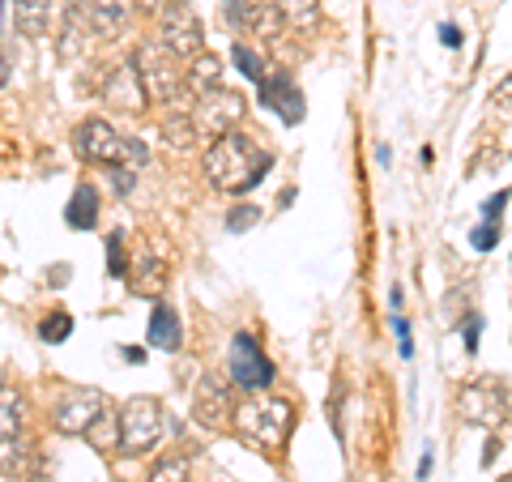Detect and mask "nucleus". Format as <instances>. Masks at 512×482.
Segmentation results:
<instances>
[{
    "mask_svg": "<svg viewBox=\"0 0 512 482\" xmlns=\"http://www.w3.org/2000/svg\"><path fill=\"white\" fill-rule=\"evenodd\" d=\"M64 35H60V56L64 60H73V56H82L86 52V43L94 35V18H90V5L86 0H69L64 5Z\"/></svg>",
    "mask_w": 512,
    "mask_h": 482,
    "instance_id": "4468645a",
    "label": "nucleus"
},
{
    "mask_svg": "<svg viewBox=\"0 0 512 482\" xmlns=\"http://www.w3.org/2000/svg\"><path fill=\"white\" fill-rule=\"evenodd\" d=\"M73 146L86 163H99V167H128V163H146V146L137 137H124L116 133L107 120H82L73 128Z\"/></svg>",
    "mask_w": 512,
    "mask_h": 482,
    "instance_id": "7ed1b4c3",
    "label": "nucleus"
},
{
    "mask_svg": "<svg viewBox=\"0 0 512 482\" xmlns=\"http://www.w3.org/2000/svg\"><path fill=\"white\" fill-rule=\"evenodd\" d=\"M163 401L158 397H133L120 406V423H116V448L124 457H141L163 440Z\"/></svg>",
    "mask_w": 512,
    "mask_h": 482,
    "instance_id": "39448f33",
    "label": "nucleus"
},
{
    "mask_svg": "<svg viewBox=\"0 0 512 482\" xmlns=\"http://www.w3.org/2000/svg\"><path fill=\"white\" fill-rule=\"evenodd\" d=\"M457 410H461V419L474 423V427H495L504 419V393L495 389V384H466L457 397Z\"/></svg>",
    "mask_w": 512,
    "mask_h": 482,
    "instance_id": "f8f14e48",
    "label": "nucleus"
},
{
    "mask_svg": "<svg viewBox=\"0 0 512 482\" xmlns=\"http://www.w3.org/2000/svg\"><path fill=\"white\" fill-rule=\"evenodd\" d=\"M431 465H436V457H431V448H427V453H423V461H419V478H423V482L431 478Z\"/></svg>",
    "mask_w": 512,
    "mask_h": 482,
    "instance_id": "f704fd0d",
    "label": "nucleus"
},
{
    "mask_svg": "<svg viewBox=\"0 0 512 482\" xmlns=\"http://www.w3.org/2000/svg\"><path fill=\"white\" fill-rule=\"evenodd\" d=\"M188 90L197 94V99H201V94H214V90H222V60L201 52V56H197V64H192V69H188Z\"/></svg>",
    "mask_w": 512,
    "mask_h": 482,
    "instance_id": "6ab92c4d",
    "label": "nucleus"
},
{
    "mask_svg": "<svg viewBox=\"0 0 512 482\" xmlns=\"http://www.w3.org/2000/svg\"><path fill=\"white\" fill-rule=\"evenodd\" d=\"M103 99H107L111 107L133 111V116H137V111H146L150 94H146V86H141V73H137V64H133V60H124V64H116V69L107 73Z\"/></svg>",
    "mask_w": 512,
    "mask_h": 482,
    "instance_id": "ddd939ff",
    "label": "nucleus"
},
{
    "mask_svg": "<svg viewBox=\"0 0 512 482\" xmlns=\"http://www.w3.org/2000/svg\"><path fill=\"white\" fill-rule=\"evenodd\" d=\"M491 103H495V107H500V111H508V116H512V73L504 77V82H500V86H495V94H491Z\"/></svg>",
    "mask_w": 512,
    "mask_h": 482,
    "instance_id": "c756f323",
    "label": "nucleus"
},
{
    "mask_svg": "<svg viewBox=\"0 0 512 482\" xmlns=\"http://www.w3.org/2000/svg\"><path fill=\"white\" fill-rule=\"evenodd\" d=\"M231 64L248 77V82H265V77H269L265 56H261V52H252L248 43H235V47H231Z\"/></svg>",
    "mask_w": 512,
    "mask_h": 482,
    "instance_id": "412c9836",
    "label": "nucleus"
},
{
    "mask_svg": "<svg viewBox=\"0 0 512 482\" xmlns=\"http://www.w3.org/2000/svg\"><path fill=\"white\" fill-rule=\"evenodd\" d=\"M192 419L210 431L235 427V406H231V393H227V380L222 376H201L197 393H192Z\"/></svg>",
    "mask_w": 512,
    "mask_h": 482,
    "instance_id": "1a4fd4ad",
    "label": "nucleus"
},
{
    "mask_svg": "<svg viewBox=\"0 0 512 482\" xmlns=\"http://www.w3.org/2000/svg\"><path fill=\"white\" fill-rule=\"evenodd\" d=\"M150 482H188V461H184V457L158 461V465H154V474H150Z\"/></svg>",
    "mask_w": 512,
    "mask_h": 482,
    "instance_id": "a878e982",
    "label": "nucleus"
},
{
    "mask_svg": "<svg viewBox=\"0 0 512 482\" xmlns=\"http://www.w3.org/2000/svg\"><path fill=\"white\" fill-rule=\"evenodd\" d=\"M256 99L261 107H269L282 124H299L308 116V103H303V90L291 82V73H269L265 82H256Z\"/></svg>",
    "mask_w": 512,
    "mask_h": 482,
    "instance_id": "9d476101",
    "label": "nucleus"
},
{
    "mask_svg": "<svg viewBox=\"0 0 512 482\" xmlns=\"http://www.w3.org/2000/svg\"><path fill=\"white\" fill-rule=\"evenodd\" d=\"M133 64H137L141 86H146V94L154 103H175L188 90V73L180 69V56H175L163 39L141 43L133 52Z\"/></svg>",
    "mask_w": 512,
    "mask_h": 482,
    "instance_id": "20e7f679",
    "label": "nucleus"
},
{
    "mask_svg": "<svg viewBox=\"0 0 512 482\" xmlns=\"http://www.w3.org/2000/svg\"><path fill=\"white\" fill-rule=\"evenodd\" d=\"M440 43H444V47H461V30H457L453 22H444V26H440Z\"/></svg>",
    "mask_w": 512,
    "mask_h": 482,
    "instance_id": "473e14b6",
    "label": "nucleus"
},
{
    "mask_svg": "<svg viewBox=\"0 0 512 482\" xmlns=\"http://www.w3.org/2000/svg\"><path fill=\"white\" fill-rule=\"evenodd\" d=\"M393 333H397V346H402V355L410 359V355H414V337H410V320H406L402 312L393 316Z\"/></svg>",
    "mask_w": 512,
    "mask_h": 482,
    "instance_id": "c85d7f7f",
    "label": "nucleus"
},
{
    "mask_svg": "<svg viewBox=\"0 0 512 482\" xmlns=\"http://www.w3.org/2000/svg\"><path fill=\"white\" fill-rule=\"evenodd\" d=\"M107 419V397L99 389H69L52 406V427L60 436H86Z\"/></svg>",
    "mask_w": 512,
    "mask_h": 482,
    "instance_id": "423d86ee",
    "label": "nucleus"
},
{
    "mask_svg": "<svg viewBox=\"0 0 512 482\" xmlns=\"http://www.w3.org/2000/svg\"><path fill=\"white\" fill-rule=\"evenodd\" d=\"M269 167H274V154L261 150L252 137L239 133V128L214 137V146L205 150V180L222 192H235V197L261 184Z\"/></svg>",
    "mask_w": 512,
    "mask_h": 482,
    "instance_id": "f257e3e1",
    "label": "nucleus"
},
{
    "mask_svg": "<svg viewBox=\"0 0 512 482\" xmlns=\"http://www.w3.org/2000/svg\"><path fill=\"white\" fill-rule=\"evenodd\" d=\"M107 273L111 278H128V256H124V235L120 231L107 235Z\"/></svg>",
    "mask_w": 512,
    "mask_h": 482,
    "instance_id": "393cba45",
    "label": "nucleus"
},
{
    "mask_svg": "<svg viewBox=\"0 0 512 482\" xmlns=\"http://www.w3.org/2000/svg\"><path fill=\"white\" fill-rule=\"evenodd\" d=\"M137 273H146V278H137V282H133V291H137V295L163 291V265H158L150 252H141V256H137Z\"/></svg>",
    "mask_w": 512,
    "mask_h": 482,
    "instance_id": "4be33fe9",
    "label": "nucleus"
},
{
    "mask_svg": "<svg viewBox=\"0 0 512 482\" xmlns=\"http://www.w3.org/2000/svg\"><path fill=\"white\" fill-rule=\"evenodd\" d=\"M133 0H90V18H94V39H116L128 26Z\"/></svg>",
    "mask_w": 512,
    "mask_h": 482,
    "instance_id": "dca6fc26",
    "label": "nucleus"
},
{
    "mask_svg": "<svg viewBox=\"0 0 512 482\" xmlns=\"http://www.w3.org/2000/svg\"><path fill=\"white\" fill-rule=\"evenodd\" d=\"M111 184H116V192H128V188H133V171H128V167H116Z\"/></svg>",
    "mask_w": 512,
    "mask_h": 482,
    "instance_id": "72a5a7b5",
    "label": "nucleus"
},
{
    "mask_svg": "<svg viewBox=\"0 0 512 482\" xmlns=\"http://www.w3.org/2000/svg\"><path fill=\"white\" fill-rule=\"evenodd\" d=\"M39 337H43L47 346H60V342H69V337H73V316H69V312H52V316H43Z\"/></svg>",
    "mask_w": 512,
    "mask_h": 482,
    "instance_id": "5701e85b",
    "label": "nucleus"
},
{
    "mask_svg": "<svg viewBox=\"0 0 512 482\" xmlns=\"http://www.w3.org/2000/svg\"><path fill=\"white\" fill-rule=\"evenodd\" d=\"M504 201H508V192H495V197H487V201H483V222H500Z\"/></svg>",
    "mask_w": 512,
    "mask_h": 482,
    "instance_id": "2f4dec72",
    "label": "nucleus"
},
{
    "mask_svg": "<svg viewBox=\"0 0 512 482\" xmlns=\"http://www.w3.org/2000/svg\"><path fill=\"white\" fill-rule=\"evenodd\" d=\"M158 39H163L180 60L201 56L205 35H201V18L192 13L188 0H167V5L158 9Z\"/></svg>",
    "mask_w": 512,
    "mask_h": 482,
    "instance_id": "6e6552de",
    "label": "nucleus"
},
{
    "mask_svg": "<svg viewBox=\"0 0 512 482\" xmlns=\"http://www.w3.org/2000/svg\"><path fill=\"white\" fill-rule=\"evenodd\" d=\"M64 222H69L73 231H94V222H99V188L77 184L69 205H64Z\"/></svg>",
    "mask_w": 512,
    "mask_h": 482,
    "instance_id": "f3484780",
    "label": "nucleus"
},
{
    "mask_svg": "<svg viewBox=\"0 0 512 482\" xmlns=\"http://www.w3.org/2000/svg\"><path fill=\"white\" fill-rule=\"evenodd\" d=\"M141 5H146V9H163L167 0H141Z\"/></svg>",
    "mask_w": 512,
    "mask_h": 482,
    "instance_id": "c9c22d12",
    "label": "nucleus"
},
{
    "mask_svg": "<svg viewBox=\"0 0 512 482\" xmlns=\"http://www.w3.org/2000/svg\"><path fill=\"white\" fill-rule=\"evenodd\" d=\"M18 427H22V397L5 384V453L13 448V440H18Z\"/></svg>",
    "mask_w": 512,
    "mask_h": 482,
    "instance_id": "b1692460",
    "label": "nucleus"
},
{
    "mask_svg": "<svg viewBox=\"0 0 512 482\" xmlns=\"http://www.w3.org/2000/svg\"><path fill=\"white\" fill-rule=\"evenodd\" d=\"M227 372H231V380H235L244 393H265L269 384H274V376H278V372H274V363H269V355L261 350V342H256L252 333L231 337Z\"/></svg>",
    "mask_w": 512,
    "mask_h": 482,
    "instance_id": "0eeeda50",
    "label": "nucleus"
},
{
    "mask_svg": "<svg viewBox=\"0 0 512 482\" xmlns=\"http://www.w3.org/2000/svg\"><path fill=\"white\" fill-rule=\"evenodd\" d=\"M295 427V406L286 397H252L244 406H235V431L248 448H265L278 453Z\"/></svg>",
    "mask_w": 512,
    "mask_h": 482,
    "instance_id": "f03ea898",
    "label": "nucleus"
},
{
    "mask_svg": "<svg viewBox=\"0 0 512 482\" xmlns=\"http://www.w3.org/2000/svg\"><path fill=\"white\" fill-rule=\"evenodd\" d=\"M252 222H261V210H256V205H235L227 214V231H248Z\"/></svg>",
    "mask_w": 512,
    "mask_h": 482,
    "instance_id": "cd10ccee",
    "label": "nucleus"
},
{
    "mask_svg": "<svg viewBox=\"0 0 512 482\" xmlns=\"http://www.w3.org/2000/svg\"><path fill=\"white\" fill-rule=\"evenodd\" d=\"M478 333H483V316L470 312V316H466V350H470V355L478 350Z\"/></svg>",
    "mask_w": 512,
    "mask_h": 482,
    "instance_id": "7c9ffc66",
    "label": "nucleus"
},
{
    "mask_svg": "<svg viewBox=\"0 0 512 482\" xmlns=\"http://www.w3.org/2000/svg\"><path fill=\"white\" fill-rule=\"evenodd\" d=\"M146 342L150 350H180L184 342V329H180V316H175L167 303H154V312H150V329H146Z\"/></svg>",
    "mask_w": 512,
    "mask_h": 482,
    "instance_id": "2eb2a0df",
    "label": "nucleus"
},
{
    "mask_svg": "<svg viewBox=\"0 0 512 482\" xmlns=\"http://www.w3.org/2000/svg\"><path fill=\"white\" fill-rule=\"evenodd\" d=\"M244 120V99L235 90H214V94H201L197 103V124L205 128L210 137H222Z\"/></svg>",
    "mask_w": 512,
    "mask_h": 482,
    "instance_id": "9b49d317",
    "label": "nucleus"
},
{
    "mask_svg": "<svg viewBox=\"0 0 512 482\" xmlns=\"http://www.w3.org/2000/svg\"><path fill=\"white\" fill-rule=\"evenodd\" d=\"M470 244L478 252H491L495 244H500V222H478V227L470 231Z\"/></svg>",
    "mask_w": 512,
    "mask_h": 482,
    "instance_id": "bb28decb",
    "label": "nucleus"
},
{
    "mask_svg": "<svg viewBox=\"0 0 512 482\" xmlns=\"http://www.w3.org/2000/svg\"><path fill=\"white\" fill-rule=\"evenodd\" d=\"M163 137L175 150H192L197 146V120L188 111H171V116H163Z\"/></svg>",
    "mask_w": 512,
    "mask_h": 482,
    "instance_id": "aec40b11",
    "label": "nucleus"
},
{
    "mask_svg": "<svg viewBox=\"0 0 512 482\" xmlns=\"http://www.w3.org/2000/svg\"><path fill=\"white\" fill-rule=\"evenodd\" d=\"M9 13L18 18V35L43 39L47 22H52V0H9Z\"/></svg>",
    "mask_w": 512,
    "mask_h": 482,
    "instance_id": "a211bd4d",
    "label": "nucleus"
}]
</instances>
